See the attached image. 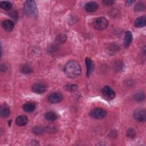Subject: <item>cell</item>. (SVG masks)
Listing matches in <instances>:
<instances>
[{
	"label": "cell",
	"instance_id": "cell-8",
	"mask_svg": "<svg viewBox=\"0 0 146 146\" xmlns=\"http://www.w3.org/2000/svg\"><path fill=\"white\" fill-rule=\"evenodd\" d=\"M32 91L36 94H43L47 90V86L43 83H35L31 88Z\"/></svg>",
	"mask_w": 146,
	"mask_h": 146
},
{
	"label": "cell",
	"instance_id": "cell-17",
	"mask_svg": "<svg viewBox=\"0 0 146 146\" xmlns=\"http://www.w3.org/2000/svg\"><path fill=\"white\" fill-rule=\"evenodd\" d=\"M67 39V36L65 34H60L58 35L55 39V42L57 44H63L66 42Z\"/></svg>",
	"mask_w": 146,
	"mask_h": 146
},
{
	"label": "cell",
	"instance_id": "cell-5",
	"mask_svg": "<svg viewBox=\"0 0 146 146\" xmlns=\"http://www.w3.org/2000/svg\"><path fill=\"white\" fill-rule=\"evenodd\" d=\"M102 94L104 99L108 100H111L115 97V91L108 86H106L102 89Z\"/></svg>",
	"mask_w": 146,
	"mask_h": 146
},
{
	"label": "cell",
	"instance_id": "cell-10",
	"mask_svg": "<svg viewBox=\"0 0 146 146\" xmlns=\"http://www.w3.org/2000/svg\"><path fill=\"white\" fill-rule=\"evenodd\" d=\"M99 5L95 2H89L85 5V9L87 12H94L98 9Z\"/></svg>",
	"mask_w": 146,
	"mask_h": 146
},
{
	"label": "cell",
	"instance_id": "cell-25",
	"mask_svg": "<svg viewBox=\"0 0 146 146\" xmlns=\"http://www.w3.org/2000/svg\"><path fill=\"white\" fill-rule=\"evenodd\" d=\"M144 8H145L144 5L143 4V3H140V2L137 3L135 5V10H136V11H139L143 10L144 9Z\"/></svg>",
	"mask_w": 146,
	"mask_h": 146
},
{
	"label": "cell",
	"instance_id": "cell-21",
	"mask_svg": "<svg viewBox=\"0 0 146 146\" xmlns=\"http://www.w3.org/2000/svg\"><path fill=\"white\" fill-rule=\"evenodd\" d=\"M145 99V95L143 92H137L135 95H134V99L138 102H142Z\"/></svg>",
	"mask_w": 146,
	"mask_h": 146
},
{
	"label": "cell",
	"instance_id": "cell-3",
	"mask_svg": "<svg viewBox=\"0 0 146 146\" xmlns=\"http://www.w3.org/2000/svg\"><path fill=\"white\" fill-rule=\"evenodd\" d=\"M94 28L98 30L106 29L108 26V21L104 17H99L96 18L92 22Z\"/></svg>",
	"mask_w": 146,
	"mask_h": 146
},
{
	"label": "cell",
	"instance_id": "cell-1",
	"mask_svg": "<svg viewBox=\"0 0 146 146\" xmlns=\"http://www.w3.org/2000/svg\"><path fill=\"white\" fill-rule=\"evenodd\" d=\"M64 72L68 78H77L81 74L80 66L75 60H70L64 67Z\"/></svg>",
	"mask_w": 146,
	"mask_h": 146
},
{
	"label": "cell",
	"instance_id": "cell-19",
	"mask_svg": "<svg viewBox=\"0 0 146 146\" xmlns=\"http://www.w3.org/2000/svg\"><path fill=\"white\" fill-rule=\"evenodd\" d=\"M10 113L9 108L6 106H2L1 107L0 110V114L3 117H6L9 116Z\"/></svg>",
	"mask_w": 146,
	"mask_h": 146
},
{
	"label": "cell",
	"instance_id": "cell-2",
	"mask_svg": "<svg viewBox=\"0 0 146 146\" xmlns=\"http://www.w3.org/2000/svg\"><path fill=\"white\" fill-rule=\"evenodd\" d=\"M23 10L25 14L32 18H36L38 15V8L34 1H26L23 5Z\"/></svg>",
	"mask_w": 146,
	"mask_h": 146
},
{
	"label": "cell",
	"instance_id": "cell-23",
	"mask_svg": "<svg viewBox=\"0 0 146 146\" xmlns=\"http://www.w3.org/2000/svg\"><path fill=\"white\" fill-rule=\"evenodd\" d=\"M44 128L40 126H36L33 129V133H34L35 134H36V135L42 133L44 132Z\"/></svg>",
	"mask_w": 146,
	"mask_h": 146
},
{
	"label": "cell",
	"instance_id": "cell-6",
	"mask_svg": "<svg viewBox=\"0 0 146 146\" xmlns=\"http://www.w3.org/2000/svg\"><path fill=\"white\" fill-rule=\"evenodd\" d=\"M134 118L139 122H144L146 120V112L145 110L138 109L133 113Z\"/></svg>",
	"mask_w": 146,
	"mask_h": 146
},
{
	"label": "cell",
	"instance_id": "cell-22",
	"mask_svg": "<svg viewBox=\"0 0 146 146\" xmlns=\"http://www.w3.org/2000/svg\"><path fill=\"white\" fill-rule=\"evenodd\" d=\"M78 86L77 85H76V84H66V85L64 86V88H65V89H66L67 91L72 92V91H74L76 90V89L78 88Z\"/></svg>",
	"mask_w": 146,
	"mask_h": 146
},
{
	"label": "cell",
	"instance_id": "cell-24",
	"mask_svg": "<svg viewBox=\"0 0 146 146\" xmlns=\"http://www.w3.org/2000/svg\"><path fill=\"white\" fill-rule=\"evenodd\" d=\"M127 136L129 138H134L136 136V132L132 128H129L127 131Z\"/></svg>",
	"mask_w": 146,
	"mask_h": 146
},
{
	"label": "cell",
	"instance_id": "cell-15",
	"mask_svg": "<svg viewBox=\"0 0 146 146\" xmlns=\"http://www.w3.org/2000/svg\"><path fill=\"white\" fill-rule=\"evenodd\" d=\"M36 106L35 104L31 102H28L24 104L23 106V108L25 111L26 112H31L35 110Z\"/></svg>",
	"mask_w": 146,
	"mask_h": 146
},
{
	"label": "cell",
	"instance_id": "cell-7",
	"mask_svg": "<svg viewBox=\"0 0 146 146\" xmlns=\"http://www.w3.org/2000/svg\"><path fill=\"white\" fill-rule=\"evenodd\" d=\"M63 95L60 93L53 92L49 95L48 98V100L49 102H50L51 103L55 104V103H58L61 102L63 99Z\"/></svg>",
	"mask_w": 146,
	"mask_h": 146
},
{
	"label": "cell",
	"instance_id": "cell-20",
	"mask_svg": "<svg viewBox=\"0 0 146 146\" xmlns=\"http://www.w3.org/2000/svg\"><path fill=\"white\" fill-rule=\"evenodd\" d=\"M0 6L4 10L7 11L11 9L12 4L9 1H2L0 2Z\"/></svg>",
	"mask_w": 146,
	"mask_h": 146
},
{
	"label": "cell",
	"instance_id": "cell-16",
	"mask_svg": "<svg viewBox=\"0 0 146 146\" xmlns=\"http://www.w3.org/2000/svg\"><path fill=\"white\" fill-rule=\"evenodd\" d=\"M44 117L46 120L50 121H55L58 119L57 115L52 111H49V112H46L44 115Z\"/></svg>",
	"mask_w": 146,
	"mask_h": 146
},
{
	"label": "cell",
	"instance_id": "cell-13",
	"mask_svg": "<svg viewBox=\"0 0 146 146\" xmlns=\"http://www.w3.org/2000/svg\"><path fill=\"white\" fill-rule=\"evenodd\" d=\"M28 122V118L25 115H19L18 116L15 120V123L18 126H24L27 124Z\"/></svg>",
	"mask_w": 146,
	"mask_h": 146
},
{
	"label": "cell",
	"instance_id": "cell-11",
	"mask_svg": "<svg viewBox=\"0 0 146 146\" xmlns=\"http://www.w3.org/2000/svg\"><path fill=\"white\" fill-rule=\"evenodd\" d=\"M2 26L3 29L6 31H11L14 27V22L9 19H6L2 22Z\"/></svg>",
	"mask_w": 146,
	"mask_h": 146
},
{
	"label": "cell",
	"instance_id": "cell-18",
	"mask_svg": "<svg viewBox=\"0 0 146 146\" xmlns=\"http://www.w3.org/2000/svg\"><path fill=\"white\" fill-rule=\"evenodd\" d=\"M21 71L24 74H29L33 72L32 68L28 64H23L20 68Z\"/></svg>",
	"mask_w": 146,
	"mask_h": 146
},
{
	"label": "cell",
	"instance_id": "cell-4",
	"mask_svg": "<svg viewBox=\"0 0 146 146\" xmlns=\"http://www.w3.org/2000/svg\"><path fill=\"white\" fill-rule=\"evenodd\" d=\"M90 116L96 119H101L105 117L107 115V112L102 108H95L90 111Z\"/></svg>",
	"mask_w": 146,
	"mask_h": 146
},
{
	"label": "cell",
	"instance_id": "cell-27",
	"mask_svg": "<svg viewBox=\"0 0 146 146\" xmlns=\"http://www.w3.org/2000/svg\"><path fill=\"white\" fill-rule=\"evenodd\" d=\"M133 2H134V1H127L126 2V3H127V4L128 5H132Z\"/></svg>",
	"mask_w": 146,
	"mask_h": 146
},
{
	"label": "cell",
	"instance_id": "cell-26",
	"mask_svg": "<svg viewBox=\"0 0 146 146\" xmlns=\"http://www.w3.org/2000/svg\"><path fill=\"white\" fill-rule=\"evenodd\" d=\"M102 2L105 5L110 6V5H112L114 3V1H112V0H104V1H102Z\"/></svg>",
	"mask_w": 146,
	"mask_h": 146
},
{
	"label": "cell",
	"instance_id": "cell-14",
	"mask_svg": "<svg viewBox=\"0 0 146 146\" xmlns=\"http://www.w3.org/2000/svg\"><path fill=\"white\" fill-rule=\"evenodd\" d=\"M146 17L145 15L138 17L134 22V25L137 27H143L145 26Z\"/></svg>",
	"mask_w": 146,
	"mask_h": 146
},
{
	"label": "cell",
	"instance_id": "cell-9",
	"mask_svg": "<svg viewBox=\"0 0 146 146\" xmlns=\"http://www.w3.org/2000/svg\"><path fill=\"white\" fill-rule=\"evenodd\" d=\"M85 62H86V68H87L86 75H87V77L89 78L94 71V62L92 60V59L89 58H86Z\"/></svg>",
	"mask_w": 146,
	"mask_h": 146
},
{
	"label": "cell",
	"instance_id": "cell-12",
	"mask_svg": "<svg viewBox=\"0 0 146 146\" xmlns=\"http://www.w3.org/2000/svg\"><path fill=\"white\" fill-rule=\"evenodd\" d=\"M133 37L132 34L130 31H127L125 33L124 39V46L125 47H128L131 44L132 42Z\"/></svg>",
	"mask_w": 146,
	"mask_h": 146
}]
</instances>
